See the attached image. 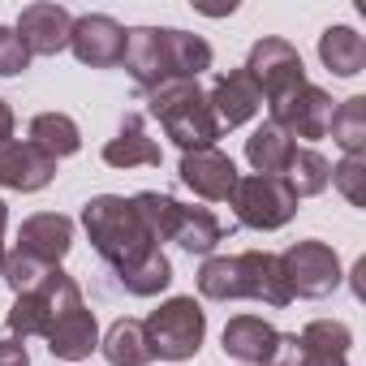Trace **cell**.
I'll use <instances>...</instances> for the list:
<instances>
[{
	"instance_id": "1",
	"label": "cell",
	"mask_w": 366,
	"mask_h": 366,
	"mask_svg": "<svg viewBox=\"0 0 366 366\" xmlns=\"http://www.w3.org/2000/svg\"><path fill=\"white\" fill-rule=\"evenodd\" d=\"M82 229L95 246V254L117 272L125 293L155 297L172 285V263L159 250V237L142 224L138 207L121 194H95L82 207Z\"/></svg>"
},
{
	"instance_id": "2",
	"label": "cell",
	"mask_w": 366,
	"mask_h": 366,
	"mask_svg": "<svg viewBox=\"0 0 366 366\" xmlns=\"http://www.w3.org/2000/svg\"><path fill=\"white\" fill-rule=\"evenodd\" d=\"M9 336H44L52 357L61 362H82L99 349V327L95 315L82 302V289L69 272L52 267L35 289L18 293L9 306Z\"/></svg>"
},
{
	"instance_id": "3",
	"label": "cell",
	"mask_w": 366,
	"mask_h": 366,
	"mask_svg": "<svg viewBox=\"0 0 366 366\" xmlns=\"http://www.w3.org/2000/svg\"><path fill=\"white\" fill-rule=\"evenodd\" d=\"M216 61L212 44L190 31H172V26H138L125 39V69L138 91H159L168 82H199Z\"/></svg>"
},
{
	"instance_id": "4",
	"label": "cell",
	"mask_w": 366,
	"mask_h": 366,
	"mask_svg": "<svg viewBox=\"0 0 366 366\" xmlns=\"http://www.w3.org/2000/svg\"><path fill=\"white\" fill-rule=\"evenodd\" d=\"M199 293L207 302H237L254 297L263 306H289L293 293L285 285L280 254L272 250H246V254H216L199 267Z\"/></svg>"
},
{
	"instance_id": "5",
	"label": "cell",
	"mask_w": 366,
	"mask_h": 366,
	"mask_svg": "<svg viewBox=\"0 0 366 366\" xmlns=\"http://www.w3.org/2000/svg\"><path fill=\"white\" fill-rule=\"evenodd\" d=\"M147 112L164 125V134L186 151H207L216 147V138L224 134L212 104H207V91L199 82H168L159 91L147 95Z\"/></svg>"
},
{
	"instance_id": "6",
	"label": "cell",
	"mask_w": 366,
	"mask_h": 366,
	"mask_svg": "<svg viewBox=\"0 0 366 366\" xmlns=\"http://www.w3.org/2000/svg\"><path fill=\"white\" fill-rule=\"evenodd\" d=\"M142 216V224L159 237V242H177L181 250H190V254H212L220 242H224V224L216 220L212 207H186V203H177L159 190H142L129 199Z\"/></svg>"
},
{
	"instance_id": "7",
	"label": "cell",
	"mask_w": 366,
	"mask_h": 366,
	"mask_svg": "<svg viewBox=\"0 0 366 366\" xmlns=\"http://www.w3.org/2000/svg\"><path fill=\"white\" fill-rule=\"evenodd\" d=\"M142 332H147V349L151 357H164V362H186L203 349L207 340V310L194 302V297H168L159 302L147 319H142Z\"/></svg>"
},
{
	"instance_id": "8",
	"label": "cell",
	"mask_w": 366,
	"mask_h": 366,
	"mask_svg": "<svg viewBox=\"0 0 366 366\" xmlns=\"http://www.w3.org/2000/svg\"><path fill=\"white\" fill-rule=\"evenodd\" d=\"M229 203L237 212V224L259 229V233H276L297 216V194L289 190L285 177H259V172L237 177V190Z\"/></svg>"
},
{
	"instance_id": "9",
	"label": "cell",
	"mask_w": 366,
	"mask_h": 366,
	"mask_svg": "<svg viewBox=\"0 0 366 366\" xmlns=\"http://www.w3.org/2000/svg\"><path fill=\"white\" fill-rule=\"evenodd\" d=\"M280 267H285L289 293H293V297H310V302L332 297V293L340 289V280H345L340 254H336L327 242H319V237L293 242V246L280 254Z\"/></svg>"
},
{
	"instance_id": "10",
	"label": "cell",
	"mask_w": 366,
	"mask_h": 366,
	"mask_svg": "<svg viewBox=\"0 0 366 366\" xmlns=\"http://www.w3.org/2000/svg\"><path fill=\"white\" fill-rule=\"evenodd\" d=\"M242 69L254 78V86H259V95L267 104H276V99H285V95H293V91L306 86V65H302L297 48L289 39H276V35H263L250 48V56H246Z\"/></svg>"
},
{
	"instance_id": "11",
	"label": "cell",
	"mask_w": 366,
	"mask_h": 366,
	"mask_svg": "<svg viewBox=\"0 0 366 366\" xmlns=\"http://www.w3.org/2000/svg\"><path fill=\"white\" fill-rule=\"evenodd\" d=\"M332 112H336L332 95H327L323 86H315V82H306L302 91H293V95H285V99H276V104H267V121H272L276 129H285L293 142H297V138H306V142L327 138Z\"/></svg>"
},
{
	"instance_id": "12",
	"label": "cell",
	"mask_w": 366,
	"mask_h": 366,
	"mask_svg": "<svg viewBox=\"0 0 366 366\" xmlns=\"http://www.w3.org/2000/svg\"><path fill=\"white\" fill-rule=\"evenodd\" d=\"M125 39L129 31L108 18V14H82L74 18V31H69V52L91 65V69H117L125 61Z\"/></svg>"
},
{
	"instance_id": "13",
	"label": "cell",
	"mask_w": 366,
	"mask_h": 366,
	"mask_svg": "<svg viewBox=\"0 0 366 366\" xmlns=\"http://www.w3.org/2000/svg\"><path fill=\"white\" fill-rule=\"evenodd\" d=\"M177 177H181V186H186L190 194H199L207 203H229L233 190H237V164L224 151H216V147L186 151L181 164H177Z\"/></svg>"
},
{
	"instance_id": "14",
	"label": "cell",
	"mask_w": 366,
	"mask_h": 366,
	"mask_svg": "<svg viewBox=\"0 0 366 366\" xmlns=\"http://www.w3.org/2000/svg\"><path fill=\"white\" fill-rule=\"evenodd\" d=\"M69 250H74V220H69V216H61V212H39V216L22 220L14 254L35 259V263H44V267H61V259H65Z\"/></svg>"
},
{
	"instance_id": "15",
	"label": "cell",
	"mask_w": 366,
	"mask_h": 366,
	"mask_svg": "<svg viewBox=\"0 0 366 366\" xmlns=\"http://www.w3.org/2000/svg\"><path fill=\"white\" fill-rule=\"evenodd\" d=\"M52 177H56V159L48 151H39L35 142H22V138L0 142V190L35 194V190L52 186Z\"/></svg>"
},
{
	"instance_id": "16",
	"label": "cell",
	"mask_w": 366,
	"mask_h": 366,
	"mask_svg": "<svg viewBox=\"0 0 366 366\" xmlns=\"http://www.w3.org/2000/svg\"><path fill=\"white\" fill-rule=\"evenodd\" d=\"M18 39L31 56H56L69 48V31H74V14L65 5H48V0H39V5H26L18 14Z\"/></svg>"
},
{
	"instance_id": "17",
	"label": "cell",
	"mask_w": 366,
	"mask_h": 366,
	"mask_svg": "<svg viewBox=\"0 0 366 366\" xmlns=\"http://www.w3.org/2000/svg\"><path fill=\"white\" fill-rule=\"evenodd\" d=\"M207 104H212L220 129H237L263 108V95H259V86L246 69H224V74H216V82L207 91Z\"/></svg>"
},
{
	"instance_id": "18",
	"label": "cell",
	"mask_w": 366,
	"mask_h": 366,
	"mask_svg": "<svg viewBox=\"0 0 366 366\" xmlns=\"http://www.w3.org/2000/svg\"><path fill=\"white\" fill-rule=\"evenodd\" d=\"M220 340H224V353L237 357L242 366H267L276 357V349H280V332L259 315H233L224 323Z\"/></svg>"
},
{
	"instance_id": "19",
	"label": "cell",
	"mask_w": 366,
	"mask_h": 366,
	"mask_svg": "<svg viewBox=\"0 0 366 366\" xmlns=\"http://www.w3.org/2000/svg\"><path fill=\"white\" fill-rule=\"evenodd\" d=\"M159 159H164V151H159V142L147 134L142 112H125L117 138L104 142V164H108V168H159Z\"/></svg>"
},
{
	"instance_id": "20",
	"label": "cell",
	"mask_w": 366,
	"mask_h": 366,
	"mask_svg": "<svg viewBox=\"0 0 366 366\" xmlns=\"http://www.w3.org/2000/svg\"><path fill=\"white\" fill-rule=\"evenodd\" d=\"M293 155H297V142H293L285 129H276L272 121H263V125L246 138V159H250V168H254L259 177H285L289 164H293Z\"/></svg>"
},
{
	"instance_id": "21",
	"label": "cell",
	"mask_w": 366,
	"mask_h": 366,
	"mask_svg": "<svg viewBox=\"0 0 366 366\" xmlns=\"http://www.w3.org/2000/svg\"><path fill=\"white\" fill-rule=\"evenodd\" d=\"M319 61L336 78H357L366 69V39L353 26H327L319 35Z\"/></svg>"
},
{
	"instance_id": "22",
	"label": "cell",
	"mask_w": 366,
	"mask_h": 366,
	"mask_svg": "<svg viewBox=\"0 0 366 366\" xmlns=\"http://www.w3.org/2000/svg\"><path fill=\"white\" fill-rule=\"evenodd\" d=\"M26 142H35L39 151H48L61 164L65 155L82 151V129L69 112H39V117H31V138Z\"/></svg>"
},
{
	"instance_id": "23",
	"label": "cell",
	"mask_w": 366,
	"mask_h": 366,
	"mask_svg": "<svg viewBox=\"0 0 366 366\" xmlns=\"http://www.w3.org/2000/svg\"><path fill=\"white\" fill-rule=\"evenodd\" d=\"M108 366H147L151 362V349H147V332H142V319H117L108 327V336L99 340Z\"/></svg>"
},
{
	"instance_id": "24",
	"label": "cell",
	"mask_w": 366,
	"mask_h": 366,
	"mask_svg": "<svg viewBox=\"0 0 366 366\" xmlns=\"http://www.w3.org/2000/svg\"><path fill=\"white\" fill-rule=\"evenodd\" d=\"M285 181H289V190L297 194V203H302V199H315V194H323V190L332 186V159L319 155L315 147H297V155H293Z\"/></svg>"
},
{
	"instance_id": "25",
	"label": "cell",
	"mask_w": 366,
	"mask_h": 366,
	"mask_svg": "<svg viewBox=\"0 0 366 366\" xmlns=\"http://www.w3.org/2000/svg\"><path fill=\"white\" fill-rule=\"evenodd\" d=\"M327 134L345 155H366V95H349L345 104H336Z\"/></svg>"
},
{
	"instance_id": "26",
	"label": "cell",
	"mask_w": 366,
	"mask_h": 366,
	"mask_svg": "<svg viewBox=\"0 0 366 366\" xmlns=\"http://www.w3.org/2000/svg\"><path fill=\"white\" fill-rule=\"evenodd\" d=\"M267 366H349V362H345V353H327V349L302 340L297 332H289V336L280 332V349Z\"/></svg>"
},
{
	"instance_id": "27",
	"label": "cell",
	"mask_w": 366,
	"mask_h": 366,
	"mask_svg": "<svg viewBox=\"0 0 366 366\" xmlns=\"http://www.w3.org/2000/svg\"><path fill=\"white\" fill-rule=\"evenodd\" d=\"M332 186L353 207H366V155H345L340 164H332Z\"/></svg>"
},
{
	"instance_id": "28",
	"label": "cell",
	"mask_w": 366,
	"mask_h": 366,
	"mask_svg": "<svg viewBox=\"0 0 366 366\" xmlns=\"http://www.w3.org/2000/svg\"><path fill=\"white\" fill-rule=\"evenodd\" d=\"M297 336L310 340V345H319V349H327V353H345V357H349V345H353V332L340 319H310Z\"/></svg>"
},
{
	"instance_id": "29",
	"label": "cell",
	"mask_w": 366,
	"mask_h": 366,
	"mask_svg": "<svg viewBox=\"0 0 366 366\" xmlns=\"http://www.w3.org/2000/svg\"><path fill=\"white\" fill-rule=\"evenodd\" d=\"M31 69V52L22 48L14 26H0V78H18Z\"/></svg>"
},
{
	"instance_id": "30",
	"label": "cell",
	"mask_w": 366,
	"mask_h": 366,
	"mask_svg": "<svg viewBox=\"0 0 366 366\" xmlns=\"http://www.w3.org/2000/svg\"><path fill=\"white\" fill-rule=\"evenodd\" d=\"M0 366H31L26 340H18V336H5V340H0Z\"/></svg>"
},
{
	"instance_id": "31",
	"label": "cell",
	"mask_w": 366,
	"mask_h": 366,
	"mask_svg": "<svg viewBox=\"0 0 366 366\" xmlns=\"http://www.w3.org/2000/svg\"><path fill=\"white\" fill-rule=\"evenodd\" d=\"M14 138V108L0 99V142H9Z\"/></svg>"
},
{
	"instance_id": "32",
	"label": "cell",
	"mask_w": 366,
	"mask_h": 366,
	"mask_svg": "<svg viewBox=\"0 0 366 366\" xmlns=\"http://www.w3.org/2000/svg\"><path fill=\"white\" fill-rule=\"evenodd\" d=\"M5 224H9V207H5V199H0V276H5Z\"/></svg>"
}]
</instances>
